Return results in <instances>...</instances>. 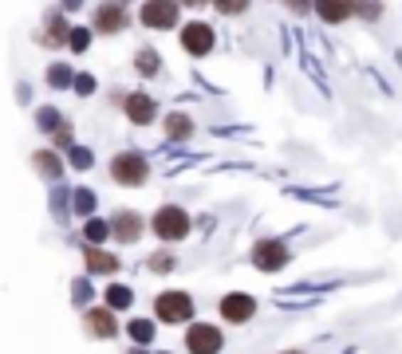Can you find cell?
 <instances>
[{"instance_id":"obj_34","label":"cell","mask_w":402,"mask_h":354,"mask_svg":"<svg viewBox=\"0 0 402 354\" xmlns=\"http://www.w3.org/2000/svg\"><path fill=\"white\" fill-rule=\"evenodd\" d=\"M60 9L63 12H79V9H83V0H60Z\"/></svg>"},{"instance_id":"obj_5","label":"cell","mask_w":402,"mask_h":354,"mask_svg":"<svg viewBox=\"0 0 402 354\" xmlns=\"http://www.w3.org/2000/svg\"><path fill=\"white\" fill-rule=\"evenodd\" d=\"M134 20L146 32H178L181 28V4L178 0H142Z\"/></svg>"},{"instance_id":"obj_32","label":"cell","mask_w":402,"mask_h":354,"mask_svg":"<svg viewBox=\"0 0 402 354\" xmlns=\"http://www.w3.org/2000/svg\"><path fill=\"white\" fill-rule=\"evenodd\" d=\"M95 87H99V79H95V75H87V71H83V75H75V87H71V91H75V95H83V99H87V95H95Z\"/></svg>"},{"instance_id":"obj_21","label":"cell","mask_w":402,"mask_h":354,"mask_svg":"<svg viewBox=\"0 0 402 354\" xmlns=\"http://www.w3.org/2000/svg\"><path fill=\"white\" fill-rule=\"evenodd\" d=\"M146 272H150V276H174V272H178V252H174V248H154V252L146 256Z\"/></svg>"},{"instance_id":"obj_16","label":"cell","mask_w":402,"mask_h":354,"mask_svg":"<svg viewBox=\"0 0 402 354\" xmlns=\"http://www.w3.org/2000/svg\"><path fill=\"white\" fill-rule=\"evenodd\" d=\"M122 335L130 338V346H146V350H154V338H158V319H154V315H134V319H127Z\"/></svg>"},{"instance_id":"obj_1","label":"cell","mask_w":402,"mask_h":354,"mask_svg":"<svg viewBox=\"0 0 402 354\" xmlns=\"http://www.w3.org/2000/svg\"><path fill=\"white\" fill-rule=\"evenodd\" d=\"M150 232H154V240H162L166 248H178L181 240H189V232H194V217H189L186 205L166 201V205H158L154 217H150Z\"/></svg>"},{"instance_id":"obj_28","label":"cell","mask_w":402,"mask_h":354,"mask_svg":"<svg viewBox=\"0 0 402 354\" xmlns=\"http://www.w3.org/2000/svg\"><path fill=\"white\" fill-rule=\"evenodd\" d=\"M68 166L71 169H79V173H87V169H91L95 166V150H87V146H71V150H68Z\"/></svg>"},{"instance_id":"obj_30","label":"cell","mask_w":402,"mask_h":354,"mask_svg":"<svg viewBox=\"0 0 402 354\" xmlns=\"http://www.w3.org/2000/svg\"><path fill=\"white\" fill-rule=\"evenodd\" d=\"M91 24H87V28H71V36H68V48L71 51H75V55H83V51L87 48H91Z\"/></svg>"},{"instance_id":"obj_13","label":"cell","mask_w":402,"mask_h":354,"mask_svg":"<svg viewBox=\"0 0 402 354\" xmlns=\"http://www.w3.org/2000/svg\"><path fill=\"white\" fill-rule=\"evenodd\" d=\"M68 36H71V24H68V12L63 9H52L48 16H43V28L36 32V43H43V48H68Z\"/></svg>"},{"instance_id":"obj_20","label":"cell","mask_w":402,"mask_h":354,"mask_svg":"<svg viewBox=\"0 0 402 354\" xmlns=\"http://www.w3.org/2000/svg\"><path fill=\"white\" fill-rule=\"evenodd\" d=\"M32 169L40 177H48V181H60L63 177V158L55 150H36L32 154Z\"/></svg>"},{"instance_id":"obj_10","label":"cell","mask_w":402,"mask_h":354,"mask_svg":"<svg viewBox=\"0 0 402 354\" xmlns=\"http://www.w3.org/2000/svg\"><path fill=\"white\" fill-rule=\"evenodd\" d=\"M122 114H127L130 127H154V122H162V102L154 99L150 91H127V99H122Z\"/></svg>"},{"instance_id":"obj_23","label":"cell","mask_w":402,"mask_h":354,"mask_svg":"<svg viewBox=\"0 0 402 354\" xmlns=\"http://www.w3.org/2000/svg\"><path fill=\"white\" fill-rule=\"evenodd\" d=\"M95 209H99V197H95V189L79 186L75 193H71V213H75V217H83V220H91Z\"/></svg>"},{"instance_id":"obj_36","label":"cell","mask_w":402,"mask_h":354,"mask_svg":"<svg viewBox=\"0 0 402 354\" xmlns=\"http://www.w3.org/2000/svg\"><path fill=\"white\" fill-rule=\"evenodd\" d=\"M276 354H308V350H300V346H288V350H276Z\"/></svg>"},{"instance_id":"obj_26","label":"cell","mask_w":402,"mask_h":354,"mask_svg":"<svg viewBox=\"0 0 402 354\" xmlns=\"http://www.w3.org/2000/svg\"><path fill=\"white\" fill-rule=\"evenodd\" d=\"M386 12L383 0H355V20H363V24H379Z\"/></svg>"},{"instance_id":"obj_3","label":"cell","mask_w":402,"mask_h":354,"mask_svg":"<svg viewBox=\"0 0 402 354\" xmlns=\"http://www.w3.org/2000/svg\"><path fill=\"white\" fill-rule=\"evenodd\" d=\"M107 173L122 189H142L150 181V158L142 150H119L111 158V166H107Z\"/></svg>"},{"instance_id":"obj_2","label":"cell","mask_w":402,"mask_h":354,"mask_svg":"<svg viewBox=\"0 0 402 354\" xmlns=\"http://www.w3.org/2000/svg\"><path fill=\"white\" fill-rule=\"evenodd\" d=\"M154 315L162 327H189L197 315V299L186 291V287H166V291L154 295Z\"/></svg>"},{"instance_id":"obj_17","label":"cell","mask_w":402,"mask_h":354,"mask_svg":"<svg viewBox=\"0 0 402 354\" xmlns=\"http://www.w3.org/2000/svg\"><path fill=\"white\" fill-rule=\"evenodd\" d=\"M316 16L332 28L347 24V20H355V0H316Z\"/></svg>"},{"instance_id":"obj_4","label":"cell","mask_w":402,"mask_h":354,"mask_svg":"<svg viewBox=\"0 0 402 354\" xmlns=\"http://www.w3.org/2000/svg\"><path fill=\"white\" fill-rule=\"evenodd\" d=\"M248 264L257 272H265V276H276V272H284L292 264V248L288 240H280V236H257L253 245H248Z\"/></svg>"},{"instance_id":"obj_19","label":"cell","mask_w":402,"mask_h":354,"mask_svg":"<svg viewBox=\"0 0 402 354\" xmlns=\"http://www.w3.org/2000/svg\"><path fill=\"white\" fill-rule=\"evenodd\" d=\"M103 304L111 307L115 315H119V311H130V307H134V287H130V284H119V279H111V284L103 287Z\"/></svg>"},{"instance_id":"obj_22","label":"cell","mask_w":402,"mask_h":354,"mask_svg":"<svg viewBox=\"0 0 402 354\" xmlns=\"http://www.w3.org/2000/svg\"><path fill=\"white\" fill-rule=\"evenodd\" d=\"M83 245H95V248H103L107 240H111V220L107 217H91L83 220V236H79Z\"/></svg>"},{"instance_id":"obj_15","label":"cell","mask_w":402,"mask_h":354,"mask_svg":"<svg viewBox=\"0 0 402 354\" xmlns=\"http://www.w3.org/2000/svg\"><path fill=\"white\" fill-rule=\"evenodd\" d=\"M83 268L87 276H119L122 272V260L115 252H107V248H95V245H83Z\"/></svg>"},{"instance_id":"obj_9","label":"cell","mask_w":402,"mask_h":354,"mask_svg":"<svg viewBox=\"0 0 402 354\" xmlns=\"http://www.w3.org/2000/svg\"><path fill=\"white\" fill-rule=\"evenodd\" d=\"M257 295L253 291H225L221 299H217V315H221V323H229V327H245V323L257 319Z\"/></svg>"},{"instance_id":"obj_14","label":"cell","mask_w":402,"mask_h":354,"mask_svg":"<svg viewBox=\"0 0 402 354\" xmlns=\"http://www.w3.org/2000/svg\"><path fill=\"white\" fill-rule=\"evenodd\" d=\"M162 134H166V142H174V146L194 142V134H197L194 114H186V110H166L162 114Z\"/></svg>"},{"instance_id":"obj_29","label":"cell","mask_w":402,"mask_h":354,"mask_svg":"<svg viewBox=\"0 0 402 354\" xmlns=\"http://www.w3.org/2000/svg\"><path fill=\"white\" fill-rule=\"evenodd\" d=\"M71 299H75V307H83V311H87V304H91V299H95L91 276H79L75 284H71Z\"/></svg>"},{"instance_id":"obj_25","label":"cell","mask_w":402,"mask_h":354,"mask_svg":"<svg viewBox=\"0 0 402 354\" xmlns=\"http://www.w3.org/2000/svg\"><path fill=\"white\" fill-rule=\"evenodd\" d=\"M48 87H52V91H68V87H75V71H71L68 63H52V68H48Z\"/></svg>"},{"instance_id":"obj_38","label":"cell","mask_w":402,"mask_h":354,"mask_svg":"<svg viewBox=\"0 0 402 354\" xmlns=\"http://www.w3.org/2000/svg\"><path fill=\"white\" fill-rule=\"evenodd\" d=\"M122 4H130V0H122Z\"/></svg>"},{"instance_id":"obj_6","label":"cell","mask_w":402,"mask_h":354,"mask_svg":"<svg viewBox=\"0 0 402 354\" xmlns=\"http://www.w3.org/2000/svg\"><path fill=\"white\" fill-rule=\"evenodd\" d=\"M130 24H134V16H130V9L122 0H99L91 9V32L95 36H122Z\"/></svg>"},{"instance_id":"obj_31","label":"cell","mask_w":402,"mask_h":354,"mask_svg":"<svg viewBox=\"0 0 402 354\" xmlns=\"http://www.w3.org/2000/svg\"><path fill=\"white\" fill-rule=\"evenodd\" d=\"M280 4L292 12V16H308V12H316V0H280Z\"/></svg>"},{"instance_id":"obj_12","label":"cell","mask_w":402,"mask_h":354,"mask_svg":"<svg viewBox=\"0 0 402 354\" xmlns=\"http://www.w3.org/2000/svg\"><path fill=\"white\" fill-rule=\"evenodd\" d=\"M83 331L87 338H95V343H111V338H119V315L111 311L107 304H91L83 311Z\"/></svg>"},{"instance_id":"obj_24","label":"cell","mask_w":402,"mask_h":354,"mask_svg":"<svg viewBox=\"0 0 402 354\" xmlns=\"http://www.w3.org/2000/svg\"><path fill=\"white\" fill-rule=\"evenodd\" d=\"M36 127H40L43 134L52 138L55 130H63V127H68V118H63L55 107H40V110H36Z\"/></svg>"},{"instance_id":"obj_27","label":"cell","mask_w":402,"mask_h":354,"mask_svg":"<svg viewBox=\"0 0 402 354\" xmlns=\"http://www.w3.org/2000/svg\"><path fill=\"white\" fill-rule=\"evenodd\" d=\"M248 9H253V0H213V12L225 20H240Z\"/></svg>"},{"instance_id":"obj_11","label":"cell","mask_w":402,"mask_h":354,"mask_svg":"<svg viewBox=\"0 0 402 354\" xmlns=\"http://www.w3.org/2000/svg\"><path fill=\"white\" fill-rule=\"evenodd\" d=\"M107 220H111V240L115 245H127V248L138 245V240L146 236V228H150V220H146L138 209H115Z\"/></svg>"},{"instance_id":"obj_7","label":"cell","mask_w":402,"mask_h":354,"mask_svg":"<svg viewBox=\"0 0 402 354\" xmlns=\"http://www.w3.org/2000/svg\"><path fill=\"white\" fill-rule=\"evenodd\" d=\"M178 43L189 59H206L217 51V32H213L209 20H186V24L178 28Z\"/></svg>"},{"instance_id":"obj_33","label":"cell","mask_w":402,"mask_h":354,"mask_svg":"<svg viewBox=\"0 0 402 354\" xmlns=\"http://www.w3.org/2000/svg\"><path fill=\"white\" fill-rule=\"evenodd\" d=\"M178 4H181V9H213V0H178Z\"/></svg>"},{"instance_id":"obj_37","label":"cell","mask_w":402,"mask_h":354,"mask_svg":"<svg viewBox=\"0 0 402 354\" xmlns=\"http://www.w3.org/2000/svg\"><path fill=\"white\" fill-rule=\"evenodd\" d=\"M154 354H174V350H154Z\"/></svg>"},{"instance_id":"obj_8","label":"cell","mask_w":402,"mask_h":354,"mask_svg":"<svg viewBox=\"0 0 402 354\" xmlns=\"http://www.w3.org/2000/svg\"><path fill=\"white\" fill-rule=\"evenodd\" d=\"M181 346H186V354H221L225 350V331L217 327V323L194 319L186 327V335H181Z\"/></svg>"},{"instance_id":"obj_18","label":"cell","mask_w":402,"mask_h":354,"mask_svg":"<svg viewBox=\"0 0 402 354\" xmlns=\"http://www.w3.org/2000/svg\"><path fill=\"white\" fill-rule=\"evenodd\" d=\"M134 71H138V79H158L162 75V55H158V48H150V43L134 48Z\"/></svg>"},{"instance_id":"obj_35","label":"cell","mask_w":402,"mask_h":354,"mask_svg":"<svg viewBox=\"0 0 402 354\" xmlns=\"http://www.w3.org/2000/svg\"><path fill=\"white\" fill-rule=\"evenodd\" d=\"M127 354H154V350H146V346H130Z\"/></svg>"}]
</instances>
